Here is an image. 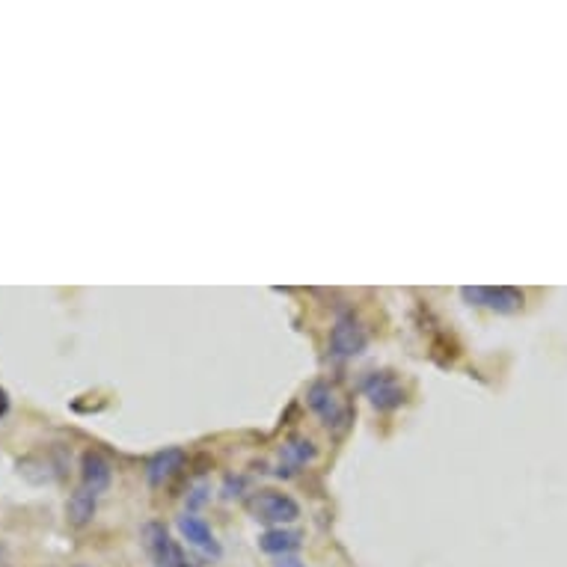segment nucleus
I'll return each instance as SVG.
<instances>
[{"mask_svg":"<svg viewBox=\"0 0 567 567\" xmlns=\"http://www.w3.org/2000/svg\"><path fill=\"white\" fill-rule=\"evenodd\" d=\"M274 567H306L300 559H294V556H277V565Z\"/></svg>","mask_w":567,"mask_h":567,"instance_id":"obj_13","label":"nucleus"},{"mask_svg":"<svg viewBox=\"0 0 567 567\" xmlns=\"http://www.w3.org/2000/svg\"><path fill=\"white\" fill-rule=\"evenodd\" d=\"M283 455L285 458H291L294 464H306V461H315L318 452H315L312 440H306V437H291L283 446Z\"/></svg>","mask_w":567,"mask_h":567,"instance_id":"obj_12","label":"nucleus"},{"mask_svg":"<svg viewBox=\"0 0 567 567\" xmlns=\"http://www.w3.org/2000/svg\"><path fill=\"white\" fill-rule=\"evenodd\" d=\"M306 404L309 410L333 431H345L354 419V404L348 401V395L330 383V380H315L306 392Z\"/></svg>","mask_w":567,"mask_h":567,"instance_id":"obj_1","label":"nucleus"},{"mask_svg":"<svg viewBox=\"0 0 567 567\" xmlns=\"http://www.w3.org/2000/svg\"><path fill=\"white\" fill-rule=\"evenodd\" d=\"M461 294H464V300L470 306H484V309H493L499 315H514L526 303V294L520 288H511V285H499V288H493V285H467V288H461Z\"/></svg>","mask_w":567,"mask_h":567,"instance_id":"obj_4","label":"nucleus"},{"mask_svg":"<svg viewBox=\"0 0 567 567\" xmlns=\"http://www.w3.org/2000/svg\"><path fill=\"white\" fill-rule=\"evenodd\" d=\"M95 502H98L95 493H90L87 487H78V490L69 496V502H66V517H69V523L78 526V529H84L95 517Z\"/></svg>","mask_w":567,"mask_h":567,"instance_id":"obj_11","label":"nucleus"},{"mask_svg":"<svg viewBox=\"0 0 567 567\" xmlns=\"http://www.w3.org/2000/svg\"><path fill=\"white\" fill-rule=\"evenodd\" d=\"M363 392L372 401V407H378V410H395L407 401V389L392 372H372L363 380Z\"/></svg>","mask_w":567,"mask_h":567,"instance_id":"obj_6","label":"nucleus"},{"mask_svg":"<svg viewBox=\"0 0 567 567\" xmlns=\"http://www.w3.org/2000/svg\"><path fill=\"white\" fill-rule=\"evenodd\" d=\"M140 538H143V550L149 553L155 567H190L185 550L179 547V541H173L164 523H146Z\"/></svg>","mask_w":567,"mask_h":567,"instance_id":"obj_3","label":"nucleus"},{"mask_svg":"<svg viewBox=\"0 0 567 567\" xmlns=\"http://www.w3.org/2000/svg\"><path fill=\"white\" fill-rule=\"evenodd\" d=\"M81 487H87L90 493H104L107 487H110V481H113V464L101 455V452H84V458H81Z\"/></svg>","mask_w":567,"mask_h":567,"instance_id":"obj_8","label":"nucleus"},{"mask_svg":"<svg viewBox=\"0 0 567 567\" xmlns=\"http://www.w3.org/2000/svg\"><path fill=\"white\" fill-rule=\"evenodd\" d=\"M179 532H182V538H185L188 544H193V547H199V550L211 553L214 559L220 556V544H217V538H214L211 526H208L202 517H196V514H185V517H179Z\"/></svg>","mask_w":567,"mask_h":567,"instance_id":"obj_9","label":"nucleus"},{"mask_svg":"<svg viewBox=\"0 0 567 567\" xmlns=\"http://www.w3.org/2000/svg\"><path fill=\"white\" fill-rule=\"evenodd\" d=\"M366 345H369V333H366L363 321L357 315H351V312L339 315L336 324H333V330H330V348H333V354L336 357H357V354L366 351Z\"/></svg>","mask_w":567,"mask_h":567,"instance_id":"obj_5","label":"nucleus"},{"mask_svg":"<svg viewBox=\"0 0 567 567\" xmlns=\"http://www.w3.org/2000/svg\"><path fill=\"white\" fill-rule=\"evenodd\" d=\"M250 514L256 523H265V526H274V529H283L288 523H294L300 517V505L297 499H291L283 490H259L253 493L250 499Z\"/></svg>","mask_w":567,"mask_h":567,"instance_id":"obj_2","label":"nucleus"},{"mask_svg":"<svg viewBox=\"0 0 567 567\" xmlns=\"http://www.w3.org/2000/svg\"><path fill=\"white\" fill-rule=\"evenodd\" d=\"M303 544V532L297 529H268L262 538H259V550L268 553V556H291L297 547Z\"/></svg>","mask_w":567,"mask_h":567,"instance_id":"obj_10","label":"nucleus"},{"mask_svg":"<svg viewBox=\"0 0 567 567\" xmlns=\"http://www.w3.org/2000/svg\"><path fill=\"white\" fill-rule=\"evenodd\" d=\"M6 410H9V395H6V389H0V419L6 416Z\"/></svg>","mask_w":567,"mask_h":567,"instance_id":"obj_14","label":"nucleus"},{"mask_svg":"<svg viewBox=\"0 0 567 567\" xmlns=\"http://www.w3.org/2000/svg\"><path fill=\"white\" fill-rule=\"evenodd\" d=\"M185 452L179 449V446H170V449H161L158 455H152L149 458V464H146V478H149V484L152 487H164V484H170L176 475L185 470Z\"/></svg>","mask_w":567,"mask_h":567,"instance_id":"obj_7","label":"nucleus"}]
</instances>
